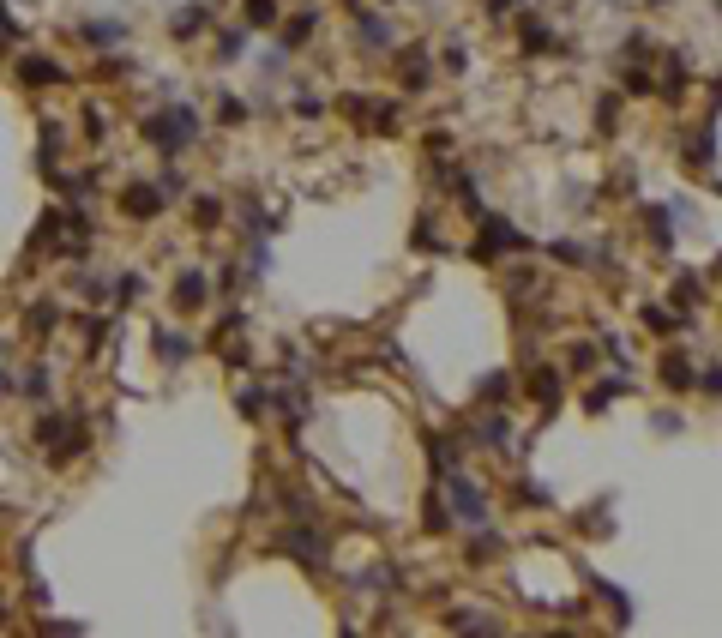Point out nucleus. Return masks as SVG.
<instances>
[{
  "label": "nucleus",
  "mask_w": 722,
  "mask_h": 638,
  "mask_svg": "<svg viewBox=\"0 0 722 638\" xmlns=\"http://www.w3.org/2000/svg\"><path fill=\"white\" fill-rule=\"evenodd\" d=\"M109 296H115V301H139L145 296V278H139V271H127V278L109 283Z\"/></svg>",
  "instance_id": "nucleus-34"
},
{
  "label": "nucleus",
  "mask_w": 722,
  "mask_h": 638,
  "mask_svg": "<svg viewBox=\"0 0 722 638\" xmlns=\"http://www.w3.org/2000/svg\"><path fill=\"white\" fill-rule=\"evenodd\" d=\"M644 235L656 253H668L674 247V205H644Z\"/></svg>",
  "instance_id": "nucleus-9"
},
{
  "label": "nucleus",
  "mask_w": 722,
  "mask_h": 638,
  "mask_svg": "<svg viewBox=\"0 0 722 638\" xmlns=\"http://www.w3.org/2000/svg\"><path fill=\"white\" fill-rule=\"evenodd\" d=\"M530 392H536V403L548 410V416H554V410H560V398H566V379L554 374V368H542V374L530 379Z\"/></svg>",
  "instance_id": "nucleus-17"
},
{
  "label": "nucleus",
  "mask_w": 722,
  "mask_h": 638,
  "mask_svg": "<svg viewBox=\"0 0 722 638\" xmlns=\"http://www.w3.org/2000/svg\"><path fill=\"white\" fill-rule=\"evenodd\" d=\"M295 115H325V97L320 91H295Z\"/></svg>",
  "instance_id": "nucleus-43"
},
{
  "label": "nucleus",
  "mask_w": 722,
  "mask_h": 638,
  "mask_svg": "<svg viewBox=\"0 0 722 638\" xmlns=\"http://www.w3.org/2000/svg\"><path fill=\"white\" fill-rule=\"evenodd\" d=\"M621 91H626V97H650V66H626V73H621Z\"/></svg>",
  "instance_id": "nucleus-35"
},
{
  "label": "nucleus",
  "mask_w": 722,
  "mask_h": 638,
  "mask_svg": "<svg viewBox=\"0 0 722 638\" xmlns=\"http://www.w3.org/2000/svg\"><path fill=\"white\" fill-rule=\"evenodd\" d=\"M681 428H686V421L674 416V410H656V434H681Z\"/></svg>",
  "instance_id": "nucleus-49"
},
{
  "label": "nucleus",
  "mask_w": 722,
  "mask_h": 638,
  "mask_svg": "<svg viewBox=\"0 0 722 638\" xmlns=\"http://www.w3.org/2000/svg\"><path fill=\"white\" fill-rule=\"evenodd\" d=\"M650 6H662V0H650Z\"/></svg>",
  "instance_id": "nucleus-51"
},
{
  "label": "nucleus",
  "mask_w": 722,
  "mask_h": 638,
  "mask_svg": "<svg viewBox=\"0 0 722 638\" xmlns=\"http://www.w3.org/2000/svg\"><path fill=\"white\" fill-rule=\"evenodd\" d=\"M169 296H175V307H180V314H193V307H205L211 283H205V271L193 265V271H180V278H175V289H169Z\"/></svg>",
  "instance_id": "nucleus-11"
},
{
  "label": "nucleus",
  "mask_w": 722,
  "mask_h": 638,
  "mask_svg": "<svg viewBox=\"0 0 722 638\" xmlns=\"http://www.w3.org/2000/svg\"><path fill=\"white\" fill-rule=\"evenodd\" d=\"M205 19H211V6H175V13H169V37L175 42L205 37Z\"/></svg>",
  "instance_id": "nucleus-12"
},
{
  "label": "nucleus",
  "mask_w": 722,
  "mask_h": 638,
  "mask_svg": "<svg viewBox=\"0 0 722 638\" xmlns=\"http://www.w3.org/2000/svg\"><path fill=\"white\" fill-rule=\"evenodd\" d=\"M265 410H277V392H271V385H247V392H241V416L260 421Z\"/></svg>",
  "instance_id": "nucleus-22"
},
{
  "label": "nucleus",
  "mask_w": 722,
  "mask_h": 638,
  "mask_svg": "<svg viewBox=\"0 0 722 638\" xmlns=\"http://www.w3.org/2000/svg\"><path fill=\"white\" fill-rule=\"evenodd\" d=\"M662 385H674V392H692V385H699V374H692V361H686L681 350L662 356Z\"/></svg>",
  "instance_id": "nucleus-16"
},
{
  "label": "nucleus",
  "mask_w": 722,
  "mask_h": 638,
  "mask_svg": "<svg viewBox=\"0 0 722 638\" xmlns=\"http://www.w3.org/2000/svg\"><path fill=\"white\" fill-rule=\"evenodd\" d=\"M481 439H488V446H512V421L488 416V421H481Z\"/></svg>",
  "instance_id": "nucleus-36"
},
{
  "label": "nucleus",
  "mask_w": 722,
  "mask_h": 638,
  "mask_svg": "<svg viewBox=\"0 0 722 638\" xmlns=\"http://www.w3.org/2000/svg\"><path fill=\"white\" fill-rule=\"evenodd\" d=\"M699 392H710V398H722V361L710 368V374H699Z\"/></svg>",
  "instance_id": "nucleus-48"
},
{
  "label": "nucleus",
  "mask_w": 722,
  "mask_h": 638,
  "mask_svg": "<svg viewBox=\"0 0 722 638\" xmlns=\"http://www.w3.org/2000/svg\"><path fill=\"white\" fill-rule=\"evenodd\" d=\"M596 590L608 597V608H614V626H632V602H626V590H614V584H602V579H596Z\"/></svg>",
  "instance_id": "nucleus-31"
},
{
  "label": "nucleus",
  "mask_w": 722,
  "mask_h": 638,
  "mask_svg": "<svg viewBox=\"0 0 722 638\" xmlns=\"http://www.w3.org/2000/svg\"><path fill=\"white\" fill-rule=\"evenodd\" d=\"M621 392H632V379H626V374L602 379V385H590V392H584V410H590V416H602V410H608V403L621 398Z\"/></svg>",
  "instance_id": "nucleus-15"
},
{
  "label": "nucleus",
  "mask_w": 722,
  "mask_h": 638,
  "mask_svg": "<svg viewBox=\"0 0 722 638\" xmlns=\"http://www.w3.org/2000/svg\"><path fill=\"white\" fill-rule=\"evenodd\" d=\"M494 554H500V530H488V524H481L476 542H470V566H494Z\"/></svg>",
  "instance_id": "nucleus-25"
},
{
  "label": "nucleus",
  "mask_w": 722,
  "mask_h": 638,
  "mask_svg": "<svg viewBox=\"0 0 722 638\" xmlns=\"http://www.w3.org/2000/svg\"><path fill=\"white\" fill-rule=\"evenodd\" d=\"M512 392H518V385H512V374H481V379H476V398H481V403H500V398L512 403Z\"/></svg>",
  "instance_id": "nucleus-23"
},
{
  "label": "nucleus",
  "mask_w": 722,
  "mask_h": 638,
  "mask_svg": "<svg viewBox=\"0 0 722 638\" xmlns=\"http://www.w3.org/2000/svg\"><path fill=\"white\" fill-rule=\"evenodd\" d=\"M548 49H560V37H554V31H548V24H524V55H548Z\"/></svg>",
  "instance_id": "nucleus-26"
},
{
  "label": "nucleus",
  "mask_w": 722,
  "mask_h": 638,
  "mask_svg": "<svg viewBox=\"0 0 722 638\" xmlns=\"http://www.w3.org/2000/svg\"><path fill=\"white\" fill-rule=\"evenodd\" d=\"M463 66H470V55H463L458 42H452V49H445V73H463Z\"/></svg>",
  "instance_id": "nucleus-50"
},
{
  "label": "nucleus",
  "mask_w": 722,
  "mask_h": 638,
  "mask_svg": "<svg viewBox=\"0 0 722 638\" xmlns=\"http://www.w3.org/2000/svg\"><path fill=\"white\" fill-rule=\"evenodd\" d=\"M217 115H223V120H229V127H241V120H247V109H241V102H235V97H217Z\"/></svg>",
  "instance_id": "nucleus-45"
},
{
  "label": "nucleus",
  "mask_w": 722,
  "mask_h": 638,
  "mask_svg": "<svg viewBox=\"0 0 722 638\" xmlns=\"http://www.w3.org/2000/svg\"><path fill=\"white\" fill-rule=\"evenodd\" d=\"M79 332H84V343H102V338H109V319H102V314H79Z\"/></svg>",
  "instance_id": "nucleus-38"
},
{
  "label": "nucleus",
  "mask_w": 722,
  "mask_h": 638,
  "mask_svg": "<svg viewBox=\"0 0 722 638\" xmlns=\"http://www.w3.org/2000/svg\"><path fill=\"white\" fill-rule=\"evenodd\" d=\"M13 73H19L24 91H48V84L66 79V73H60V60H48V55H19V66H13Z\"/></svg>",
  "instance_id": "nucleus-8"
},
{
  "label": "nucleus",
  "mask_w": 722,
  "mask_h": 638,
  "mask_svg": "<svg viewBox=\"0 0 722 638\" xmlns=\"http://www.w3.org/2000/svg\"><path fill=\"white\" fill-rule=\"evenodd\" d=\"M686 157H692V163H710V157H717V127H710V120L686 139Z\"/></svg>",
  "instance_id": "nucleus-27"
},
{
  "label": "nucleus",
  "mask_w": 722,
  "mask_h": 638,
  "mask_svg": "<svg viewBox=\"0 0 722 638\" xmlns=\"http://www.w3.org/2000/svg\"><path fill=\"white\" fill-rule=\"evenodd\" d=\"M584 530H590V536H608V530H614V518H608V500H596V506H590V512H584Z\"/></svg>",
  "instance_id": "nucleus-37"
},
{
  "label": "nucleus",
  "mask_w": 722,
  "mask_h": 638,
  "mask_svg": "<svg viewBox=\"0 0 722 638\" xmlns=\"http://www.w3.org/2000/svg\"><path fill=\"white\" fill-rule=\"evenodd\" d=\"M681 91H686V60L668 55L662 60V97H681Z\"/></svg>",
  "instance_id": "nucleus-28"
},
{
  "label": "nucleus",
  "mask_w": 722,
  "mask_h": 638,
  "mask_svg": "<svg viewBox=\"0 0 722 638\" xmlns=\"http://www.w3.org/2000/svg\"><path fill=\"white\" fill-rule=\"evenodd\" d=\"M37 439L48 446V458H55V464H73V452L84 446L79 421H73V416H55V410H48V416H37Z\"/></svg>",
  "instance_id": "nucleus-3"
},
{
  "label": "nucleus",
  "mask_w": 722,
  "mask_h": 638,
  "mask_svg": "<svg viewBox=\"0 0 722 638\" xmlns=\"http://www.w3.org/2000/svg\"><path fill=\"white\" fill-rule=\"evenodd\" d=\"M55 325H60V307H55V301H31V307H24V332H31V338H48Z\"/></svg>",
  "instance_id": "nucleus-18"
},
{
  "label": "nucleus",
  "mask_w": 722,
  "mask_h": 638,
  "mask_svg": "<svg viewBox=\"0 0 722 638\" xmlns=\"http://www.w3.org/2000/svg\"><path fill=\"white\" fill-rule=\"evenodd\" d=\"M692 301H704V278H692V271H681V278H674V307H692Z\"/></svg>",
  "instance_id": "nucleus-29"
},
{
  "label": "nucleus",
  "mask_w": 722,
  "mask_h": 638,
  "mask_svg": "<svg viewBox=\"0 0 722 638\" xmlns=\"http://www.w3.org/2000/svg\"><path fill=\"white\" fill-rule=\"evenodd\" d=\"M554 260H566V265H584V260H590V247H578V241H554Z\"/></svg>",
  "instance_id": "nucleus-40"
},
{
  "label": "nucleus",
  "mask_w": 722,
  "mask_h": 638,
  "mask_svg": "<svg viewBox=\"0 0 722 638\" xmlns=\"http://www.w3.org/2000/svg\"><path fill=\"white\" fill-rule=\"evenodd\" d=\"M416 247H427V253H434V247H445L440 229H434V217H421V223H416Z\"/></svg>",
  "instance_id": "nucleus-42"
},
{
  "label": "nucleus",
  "mask_w": 722,
  "mask_h": 638,
  "mask_svg": "<svg viewBox=\"0 0 722 638\" xmlns=\"http://www.w3.org/2000/svg\"><path fill=\"white\" fill-rule=\"evenodd\" d=\"M445 626H452V633H500V620L476 615L470 602H463V608H452V615H445Z\"/></svg>",
  "instance_id": "nucleus-20"
},
{
  "label": "nucleus",
  "mask_w": 722,
  "mask_h": 638,
  "mask_svg": "<svg viewBox=\"0 0 722 638\" xmlns=\"http://www.w3.org/2000/svg\"><path fill=\"white\" fill-rule=\"evenodd\" d=\"M638 319H644V332H662V338H668V332H686V325H692L686 314L662 307V301H644V307H638Z\"/></svg>",
  "instance_id": "nucleus-13"
},
{
  "label": "nucleus",
  "mask_w": 722,
  "mask_h": 638,
  "mask_svg": "<svg viewBox=\"0 0 722 638\" xmlns=\"http://www.w3.org/2000/svg\"><path fill=\"white\" fill-rule=\"evenodd\" d=\"M97 73H102V79H115V73H120V79H127V73H133V60H127V55H109V60H102V66H97Z\"/></svg>",
  "instance_id": "nucleus-46"
},
{
  "label": "nucleus",
  "mask_w": 722,
  "mask_h": 638,
  "mask_svg": "<svg viewBox=\"0 0 722 638\" xmlns=\"http://www.w3.org/2000/svg\"><path fill=\"white\" fill-rule=\"evenodd\" d=\"M403 84H409V91H427V84H434V60H427V49H409V55H403Z\"/></svg>",
  "instance_id": "nucleus-19"
},
{
  "label": "nucleus",
  "mask_w": 722,
  "mask_h": 638,
  "mask_svg": "<svg viewBox=\"0 0 722 638\" xmlns=\"http://www.w3.org/2000/svg\"><path fill=\"white\" fill-rule=\"evenodd\" d=\"M313 31H320V6H307V13H295V19L283 24V49H301Z\"/></svg>",
  "instance_id": "nucleus-21"
},
{
  "label": "nucleus",
  "mask_w": 722,
  "mask_h": 638,
  "mask_svg": "<svg viewBox=\"0 0 722 638\" xmlns=\"http://www.w3.org/2000/svg\"><path fill=\"white\" fill-rule=\"evenodd\" d=\"M193 139H199V115H193L180 97H169L163 109H151V115H145V145H157L163 157H180Z\"/></svg>",
  "instance_id": "nucleus-1"
},
{
  "label": "nucleus",
  "mask_w": 722,
  "mask_h": 638,
  "mask_svg": "<svg viewBox=\"0 0 722 638\" xmlns=\"http://www.w3.org/2000/svg\"><path fill=\"white\" fill-rule=\"evenodd\" d=\"M614 115H621V97H602L596 102V127H602V133H614Z\"/></svg>",
  "instance_id": "nucleus-41"
},
{
  "label": "nucleus",
  "mask_w": 722,
  "mask_h": 638,
  "mask_svg": "<svg viewBox=\"0 0 722 638\" xmlns=\"http://www.w3.org/2000/svg\"><path fill=\"white\" fill-rule=\"evenodd\" d=\"M151 350H157V356H163V361H169V368H180V361H187V356H193V343H187V338H180V332H175V325H157V332H151Z\"/></svg>",
  "instance_id": "nucleus-14"
},
{
  "label": "nucleus",
  "mask_w": 722,
  "mask_h": 638,
  "mask_svg": "<svg viewBox=\"0 0 722 638\" xmlns=\"http://www.w3.org/2000/svg\"><path fill=\"white\" fill-rule=\"evenodd\" d=\"M445 506H452V518H458L463 530H481V524H488V494H481V482L463 476V470L445 476Z\"/></svg>",
  "instance_id": "nucleus-2"
},
{
  "label": "nucleus",
  "mask_w": 722,
  "mask_h": 638,
  "mask_svg": "<svg viewBox=\"0 0 722 638\" xmlns=\"http://www.w3.org/2000/svg\"><path fill=\"white\" fill-rule=\"evenodd\" d=\"M193 217H199V229H217V223H223V199L199 193V199H193Z\"/></svg>",
  "instance_id": "nucleus-32"
},
{
  "label": "nucleus",
  "mask_w": 722,
  "mask_h": 638,
  "mask_svg": "<svg viewBox=\"0 0 722 638\" xmlns=\"http://www.w3.org/2000/svg\"><path fill=\"white\" fill-rule=\"evenodd\" d=\"M265 271H271V253L253 247V253H247V278H265Z\"/></svg>",
  "instance_id": "nucleus-47"
},
{
  "label": "nucleus",
  "mask_w": 722,
  "mask_h": 638,
  "mask_svg": "<svg viewBox=\"0 0 722 638\" xmlns=\"http://www.w3.org/2000/svg\"><path fill=\"white\" fill-rule=\"evenodd\" d=\"M157 187H163V193H169V199H180V193H187V175H180L175 163H169V169H163V175H157Z\"/></svg>",
  "instance_id": "nucleus-39"
},
{
  "label": "nucleus",
  "mask_w": 722,
  "mask_h": 638,
  "mask_svg": "<svg viewBox=\"0 0 722 638\" xmlns=\"http://www.w3.org/2000/svg\"><path fill=\"white\" fill-rule=\"evenodd\" d=\"M717 265H722V260H717Z\"/></svg>",
  "instance_id": "nucleus-52"
},
{
  "label": "nucleus",
  "mask_w": 722,
  "mask_h": 638,
  "mask_svg": "<svg viewBox=\"0 0 722 638\" xmlns=\"http://www.w3.org/2000/svg\"><path fill=\"white\" fill-rule=\"evenodd\" d=\"M19 392L24 398H48V368H42V361H31V374L19 379Z\"/></svg>",
  "instance_id": "nucleus-33"
},
{
  "label": "nucleus",
  "mask_w": 722,
  "mask_h": 638,
  "mask_svg": "<svg viewBox=\"0 0 722 638\" xmlns=\"http://www.w3.org/2000/svg\"><path fill=\"white\" fill-rule=\"evenodd\" d=\"M277 548H283V554H295V566H307V572H325V566H331V548H325V536H320V530H307V524L283 530Z\"/></svg>",
  "instance_id": "nucleus-4"
},
{
  "label": "nucleus",
  "mask_w": 722,
  "mask_h": 638,
  "mask_svg": "<svg viewBox=\"0 0 722 638\" xmlns=\"http://www.w3.org/2000/svg\"><path fill=\"white\" fill-rule=\"evenodd\" d=\"M163 205H169V193H163L157 181H127V187H120V211H127V217H157Z\"/></svg>",
  "instance_id": "nucleus-6"
},
{
  "label": "nucleus",
  "mask_w": 722,
  "mask_h": 638,
  "mask_svg": "<svg viewBox=\"0 0 722 638\" xmlns=\"http://www.w3.org/2000/svg\"><path fill=\"white\" fill-rule=\"evenodd\" d=\"M500 247H524L518 229H506L500 217H481V241H476V260H494Z\"/></svg>",
  "instance_id": "nucleus-10"
},
{
  "label": "nucleus",
  "mask_w": 722,
  "mask_h": 638,
  "mask_svg": "<svg viewBox=\"0 0 722 638\" xmlns=\"http://www.w3.org/2000/svg\"><path fill=\"white\" fill-rule=\"evenodd\" d=\"M241 55H247V24H235V31L217 37V60H241Z\"/></svg>",
  "instance_id": "nucleus-30"
},
{
  "label": "nucleus",
  "mask_w": 722,
  "mask_h": 638,
  "mask_svg": "<svg viewBox=\"0 0 722 638\" xmlns=\"http://www.w3.org/2000/svg\"><path fill=\"white\" fill-rule=\"evenodd\" d=\"M73 289H79V296H91V301H97L102 289H109V283H102V278H91V271H73Z\"/></svg>",
  "instance_id": "nucleus-44"
},
{
  "label": "nucleus",
  "mask_w": 722,
  "mask_h": 638,
  "mask_svg": "<svg viewBox=\"0 0 722 638\" xmlns=\"http://www.w3.org/2000/svg\"><path fill=\"white\" fill-rule=\"evenodd\" d=\"M349 13H356V42L367 49V55H385V49H392V19L367 13L361 0H349Z\"/></svg>",
  "instance_id": "nucleus-5"
},
{
  "label": "nucleus",
  "mask_w": 722,
  "mask_h": 638,
  "mask_svg": "<svg viewBox=\"0 0 722 638\" xmlns=\"http://www.w3.org/2000/svg\"><path fill=\"white\" fill-rule=\"evenodd\" d=\"M73 37H79L84 49H102V55H109V49H127V24L120 19H84Z\"/></svg>",
  "instance_id": "nucleus-7"
},
{
  "label": "nucleus",
  "mask_w": 722,
  "mask_h": 638,
  "mask_svg": "<svg viewBox=\"0 0 722 638\" xmlns=\"http://www.w3.org/2000/svg\"><path fill=\"white\" fill-rule=\"evenodd\" d=\"M241 24H247V31H271V24H277V0H247V6H241Z\"/></svg>",
  "instance_id": "nucleus-24"
}]
</instances>
